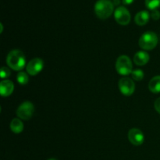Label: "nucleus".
I'll return each mask as SVG.
<instances>
[{"label": "nucleus", "mask_w": 160, "mask_h": 160, "mask_svg": "<svg viewBox=\"0 0 160 160\" xmlns=\"http://www.w3.org/2000/svg\"><path fill=\"white\" fill-rule=\"evenodd\" d=\"M1 73V74H0L1 78H2V79H5V78H7L10 76V70H9V68H7V67H2L1 68V73Z\"/></svg>", "instance_id": "a211bd4d"}, {"label": "nucleus", "mask_w": 160, "mask_h": 160, "mask_svg": "<svg viewBox=\"0 0 160 160\" xmlns=\"http://www.w3.org/2000/svg\"><path fill=\"white\" fill-rule=\"evenodd\" d=\"M113 1H114V3H113L114 5L120 4V0H113Z\"/></svg>", "instance_id": "4be33fe9"}, {"label": "nucleus", "mask_w": 160, "mask_h": 160, "mask_svg": "<svg viewBox=\"0 0 160 160\" xmlns=\"http://www.w3.org/2000/svg\"><path fill=\"white\" fill-rule=\"evenodd\" d=\"M95 12L98 18L105 20L110 17L114 11V4L110 0H98L95 4Z\"/></svg>", "instance_id": "f03ea898"}, {"label": "nucleus", "mask_w": 160, "mask_h": 160, "mask_svg": "<svg viewBox=\"0 0 160 160\" xmlns=\"http://www.w3.org/2000/svg\"><path fill=\"white\" fill-rule=\"evenodd\" d=\"M48 160H57V159H55V158H52V159H48Z\"/></svg>", "instance_id": "b1692460"}, {"label": "nucleus", "mask_w": 160, "mask_h": 160, "mask_svg": "<svg viewBox=\"0 0 160 160\" xmlns=\"http://www.w3.org/2000/svg\"><path fill=\"white\" fill-rule=\"evenodd\" d=\"M154 106L156 110L159 113H160V98H157V99L156 100V102H155L154 103Z\"/></svg>", "instance_id": "aec40b11"}, {"label": "nucleus", "mask_w": 160, "mask_h": 160, "mask_svg": "<svg viewBox=\"0 0 160 160\" xmlns=\"http://www.w3.org/2000/svg\"><path fill=\"white\" fill-rule=\"evenodd\" d=\"M158 44V37L156 33L147 31L141 36L139 39V46L145 50H152Z\"/></svg>", "instance_id": "7ed1b4c3"}, {"label": "nucleus", "mask_w": 160, "mask_h": 160, "mask_svg": "<svg viewBox=\"0 0 160 160\" xmlns=\"http://www.w3.org/2000/svg\"><path fill=\"white\" fill-rule=\"evenodd\" d=\"M6 62L11 69L16 71H20L25 67L26 58H25L24 54L20 50L14 49L8 54Z\"/></svg>", "instance_id": "f257e3e1"}, {"label": "nucleus", "mask_w": 160, "mask_h": 160, "mask_svg": "<svg viewBox=\"0 0 160 160\" xmlns=\"http://www.w3.org/2000/svg\"><path fill=\"white\" fill-rule=\"evenodd\" d=\"M145 6L152 11L160 7V0H145Z\"/></svg>", "instance_id": "dca6fc26"}, {"label": "nucleus", "mask_w": 160, "mask_h": 160, "mask_svg": "<svg viewBox=\"0 0 160 160\" xmlns=\"http://www.w3.org/2000/svg\"><path fill=\"white\" fill-rule=\"evenodd\" d=\"M148 89L154 94L160 92V76H156L151 79L148 83Z\"/></svg>", "instance_id": "ddd939ff"}, {"label": "nucleus", "mask_w": 160, "mask_h": 160, "mask_svg": "<svg viewBox=\"0 0 160 160\" xmlns=\"http://www.w3.org/2000/svg\"><path fill=\"white\" fill-rule=\"evenodd\" d=\"M149 55L144 51L138 52L134 56V62L138 66H144L149 61Z\"/></svg>", "instance_id": "9b49d317"}, {"label": "nucleus", "mask_w": 160, "mask_h": 160, "mask_svg": "<svg viewBox=\"0 0 160 160\" xmlns=\"http://www.w3.org/2000/svg\"><path fill=\"white\" fill-rule=\"evenodd\" d=\"M44 67V62L40 58H34L31 59L26 66V70L28 74L35 76L42 70Z\"/></svg>", "instance_id": "6e6552de"}, {"label": "nucleus", "mask_w": 160, "mask_h": 160, "mask_svg": "<svg viewBox=\"0 0 160 160\" xmlns=\"http://www.w3.org/2000/svg\"><path fill=\"white\" fill-rule=\"evenodd\" d=\"M34 112V107L32 102L29 101L24 102L18 107L17 115L21 120H28L32 117Z\"/></svg>", "instance_id": "39448f33"}, {"label": "nucleus", "mask_w": 160, "mask_h": 160, "mask_svg": "<svg viewBox=\"0 0 160 160\" xmlns=\"http://www.w3.org/2000/svg\"><path fill=\"white\" fill-rule=\"evenodd\" d=\"M0 27H1V31H0V32H2L3 31V26H2V23H0Z\"/></svg>", "instance_id": "5701e85b"}, {"label": "nucleus", "mask_w": 160, "mask_h": 160, "mask_svg": "<svg viewBox=\"0 0 160 160\" xmlns=\"http://www.w3.org/2000/svg\"><path fill=\"white\" fill-rule=\"evenodd\" d=\"M122 1L124 5H131L134 2V0H122Z\"/></svg>", "instance_id": "412c9836"}, {"label": "nucleus", "mask_w": 160, "mask_h": 160, "mask_svg": "<svg viewBox=\"0 0 160 160\" xmlns=\"http://www.w3.org/2000/svg\"><path fill=\"white\" fill-rule=\"evenodd\" d=\"M114 17L120 25H128L131 21V13L124 6H118L114 12Z\"/></svg>", "instance_id": "0eeeda50"}, {"label": "nucleus", "mask_w": 160, "mask_h": 160, "mask_svg": "<svg viewBox=\"0 0 160 160\" xmlns=\"http://www.w3.org/2000/svg\"><path fill=\"white\" fill-rule=\"evenodd\" d=\"M150 18L149 12L147 10H142L138 12L134 17V21L136 24L139 26H144L148 22Z\"/></svg>", "instance_id": "f8f14e48"}, {"label": "nucleus", "mask_w": 160, "mask_h": 160, "mask_svg": "<svg viewBox=\"0 0 160 160\" xmlns=\"http://www.w3.org/2000/svg\"><path fill=\"white\" fill-rule=\"evenodd\" d=\"M131 77L134 81H140L144 78V72L140 69H137V70H133L131 73Z\"/></svg>", "instance_id": "f3484780"}, {"label": "nucleus", "mask_w": 160, "mask_h": 160, "mask_svg": "<svg viewBox=\"0 0 160 160\" xmlns=\"http://www.w3.org/2000/svg\"><path fill=\"white\" fill-rule=\"evenodd\" d=\"M119 89L120 92L125 96H130L133 95L135 90L134 82L129 78H123L119 81Z\"/></svg>", "instance_id": "423d86ee"}, {"label": "nucleus", "mask_w": 160, "mask_h": 160, "mask_svg": "<svg viewBox=\"0 0 160 160\" xmlns=\"http://www.w3.org/2000/svg\"><path fill=\"white\" fill-rule=\"evenodd\" d=\"M133 65L131 59L126 55L120 56L116 62V69L122 76H128L132 73Z\"/></svg>", "instance_id": "20e7f679"}, {"label": "nucleus", "mask_w": 160, "mask_h": 160, "mask_svg": "<svg viewBox=\"0 0 160 160\" xmlns=\"http://www.w3.org/2000/svg\"><path fill=\"white\" fill-rule=\"evenodd\" d=\"M128 139L132 145L138 146L143 144L145 136L142 131L138 128H132L128 132Z\"/></svg>", "instance_id": "1a4fd4ad"}, {"label": "nucleus", "mask_w": 160, "mask_h": 160, "mask_svg": "<svg viewBox=\"0 0 160 160\" xmlns=\"http://www.w3.org/2000/svg\"><path fill=\"white\" fill-rule=\"evenodd\" d=\"M151 17L155 20H158L160 18V12L158 9L152 10L151 12Z\"/></svg>", "instance_id": "6ab92c4d"}, {"label": "nucleus", "mask_w": 160, "mask_h": 160, "mask_svg": "<svg viewBox=\"0 0 160 160\" xmlns=\"http://www.w3.org/2000/svg\"><path fill=\"white\" fill-rule=\"evenodd\" d=\"M14 84L9 80H3L0 83V94L2 97H8L13 92Z\"/></svg>", "instance_id": "9d476101"}, {"label": "nucleus", "mask_w": 160, "mask_h": 160, "mask_svg": "<svg viewBox=\"0 0 160 160\" xmlns=\"http://www.w3.org/2000/svg\"><path fill=\"white\" fill-rule=\"evenodd\" d=\"M17 81L21 85H25L28 83L29 77H28V73H25V72H20L17 76Z\"/></svg>", "instance_id": "2eb2a0df"}, {"label": "nucleus", "mask_w": 160, "mask_h": 160, "mask_svg": "<svg viewBox=\"0 0 160 160\" xmlns=\"http://www.w3.org/2000/svg\"><path fill=\"white\" fill-rule=\"evenodd\" d=\"M10 129L15 134H20L23 131V123L19 118H15L11 121Z\"/></svg>", "instance_id": "4468645a"}]
</instances>
